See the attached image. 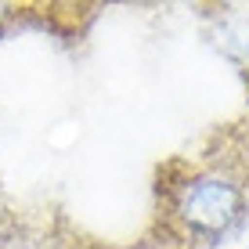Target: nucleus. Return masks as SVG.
<instances>
[{
  "mask_svg": "<svg viewBox=\"0 0 249 249\" xmlns=\"http://www.w3.org/2000/svg\"><path fill=\"white\" fill-rule=\"evenodd\" d=\"M249 228V116L159 162L144 249H217Z\"/></svg>",
  "mask_w": 249,
  "mask_h": 249,
  "instance_id": "nucleus-1",
  "label": "nucleus"
},
{
  "mask_svg": "<svg viewBox=\"0 0 249 249\" xmlns=\"http://www.w3.org/2000/svg\"><path fill=\"white\" fill-rule=\"evenodd\" d=\"M202 22H206V33H210V44L242 76L246 94H249V4L210 7V11L202 15Z\"/></svg>",
  "mask_w": 249,
  "mask_h": 249,
  "instance_id": "nucleus-2",
  "label": "nucleus"
},
{
  "mask_svg": "<svg viewBox=\"0 0 249 249\" xmlns=\"http://www.w3.org/2000/svg\"><path fill=\"white\" fill-rule=\"evenodd\" d=\"M0 249H87V242L62 217L15 213V220L0 235Z\"/></svg>",
  "mask_w": 249,
  "mask_h": 249,
  "instance_id": "nucleus-3",
  "label": "nucleus"
},
{
  "mask_svg": "<svg viewBox=\"0 0 249 249\" xmlns=\"http://www.w3.org/2000/svg\"><path fill=\"white\" fill-rule=\"evenodd\" d=\"M15 213H18V210L11 206V199H7V192H4V184H0V235H4L7 224L15 220Z\"/></svg>",
  "mask_w": 249,
  "mask_h": 249,
  "instance_id": "nucleus-4",
  "label": "nucleus"
},
{
  "mask_svg": "<svg viewBox=\"0 0 249 249\" xmlns=\"http://www.w3.org/2000/svg\"><path fill=\"white\" fill-rule=\"evenodd\" d=\"M15 11H18V7H15V4H0V33H4L7 25H11V18H15Z\"/></svg>",
  "mask_w": 249,
  "mask_h": 249,
  "instance_id": "nucleus-5",
  "label": "nucleus"
}]
</instances>
